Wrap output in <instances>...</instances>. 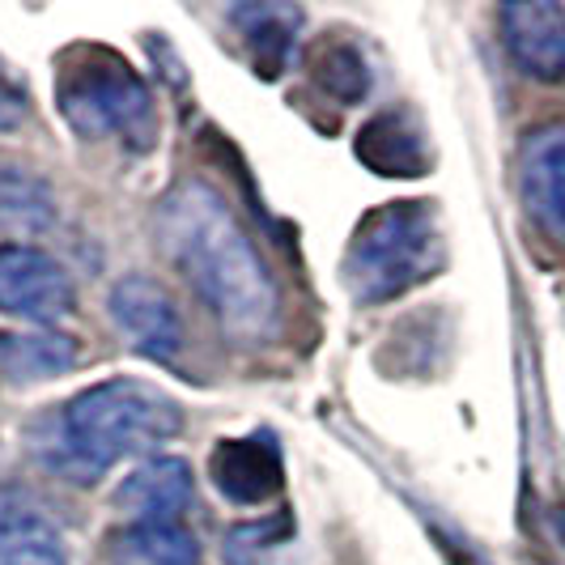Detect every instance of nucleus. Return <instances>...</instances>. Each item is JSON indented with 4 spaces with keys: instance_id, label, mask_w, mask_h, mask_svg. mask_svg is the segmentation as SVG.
Segmentation results:
<instances>
[{
    "instance_id": "obj_7",
    "label": "nucleus",
    "mask_w": 565,
    "mask_h": 565,
    "mask_svg": "<svg viewBox=\"0 0 565 565\" xmlns=\"http://www.w3.org/2000/svg\"><path fill=\"white\" fill-rule=\"evenodd\" d=\"M111 323L115 332L128 340L137 353L153 358V362H170L179 349H183V319H179V307L170 302V294L153 277H124L115 281L111 298Z\"/></svg>"
},
{
    "instance_id": "obj_12",
    "label": "nucleus",
    "mask_w": 565,
    "mask_h": 565,
    "mask_svg": "<svg viewBox=\"0 0 565 565\" xmlns=\"http://www.w3.org/2000/svg\"><path fill=\"white\" fill-rule=\"evenodd\" d=\"M358 158L379 174H422L429 162L422 132L404 119V111H383L370 119L358 137Z\"/></svg>"
},
{
    "instance_id": "obj_6",
    "label": "nucleus",
    "mask_w": 565,
    "mask_h": 565,
    "mask_svg": "<svg viewBox=\"0 0 565 565\" xmlns=\"http://www.w3.org/2000/svg\"><path fill=\"white\" fill-rule=\"evenodd\" d=\"M192 463L174 455H149L115 484V510L128 519V527H174L192 510Z\"/></svg>"
},
{
    "instance_id": "obj_11",
    "label": "nucleus",
    "mask_w": 565,
    "mask_h": 565,
    "mask_svg": "<svg viewBox=\"0 0 565 565\" xmlns=\"http://www.w3.org/2000/svg\"><path fill=\"white\" fill-rule=\"evenodd\" d=\"M56 222V192L26 167H0V234L34 238Z\"/></svg>"
},
{
    "instance_id": "obj_15",
    "label": "nucleus",
    "mask_w": 565,
    "mask_h": 565,
    "mask_svg": "<svg viewBox=\"0 0 565 565\" xmlns=\"http://www.w3.org/2000/svg\"><path fill=\"white\" fill-rule=\"evenodd\" d=\"M226 565H294V519L277 510L273 519L238 523L226 536Z\"/></svg>"
},
{
    "instance_id": "obj_5",
    "label": "nucleus",
    "mask_w": 565,
    "mask_h": 565,
    "mask_svg": "<svg viewBox=\"0 0 565 565\" xmlns=\"http://www.w3.org/2000/svg\"><path fill=\"white\" fill-rule=\"evenodd\" d=\"M77 289L68 268L56 255L34 243H4L0 247V311L26 323H56L73 311Z\"/></svg>"
},
{
    "instance_id": "obj_8",
    "label": "nucleus",
    "mask_w": 565,
    "mask_h": 565,
    "mask_svg": "<svg viewBox=\"0 0 565 565\" xmlns=\"http://www.w3.org/2000/svg\"><path fill=\"white\" fill-rule=\"evenodd\" d=\"M502 39L514 64L536 82H562L565 77V9L548 0H523L507 4L502 13Z\"/></svg>"
},
{
    "instance_id": "obj_9",
    "label": "nucleus",
    "mask_w": 565,
    "mask_h": 565,
    "mask_svg": "<svg viewBox=\"0 0 565 565\" xmlns=\"http://www.w3.org/2000/svg\"><path fill=\"white\" fill-rule=\"evenodd\" d=\"M209 481L234 507H264L281 493V451L268 434L226 438L209 455Z\"/></svg>"
},
{
    "instance_id": "obj_18",
    "label": "nucleus",
    "mask_w": 565,
    "mask_h": 565,
    "mask_svg": "<svg viewBox=\"0 0 565 565\" xmlns=\"http://www.w3.org/2000/svg\"><path fill=\"white\" fill-rule=\"evenodd\" d=\"M22 119H26V98H22V89L0 77V132L18 128Z\"/></svg>"
},
{
    "instance_id": "obj_14",
    "label": "nucleus",
    "mask_w": 565,
    "mask_h": 565,
    "mask_svg": "<svg viewBox=\"0 0 565 565\" xmlns=\"http://www.w3.org/2000/svg\"><path fill=\"white\" fill-rule=\"evenodd\" d=\"M230 18L247 34V47H252L259 73L273 77L281 68L289 43H294V30L302 22V13L298 9H285V4H252V9H234Z\"/></svg>"
},
{
    "instance_id": "obj_17",
    "label": "nucleus",
    "mask_w": 565,
    "mask_h": 565,
    "mask_svg": "<svg viewBox=\"0 0 565 565\" xmlns=\"http://www.w3.org/2000/svg\"><path fill=\"white\" fill-rule=\"evenodd\" d=\"M77 362L68 337H0V366L18 379H52Z\"/></svg>"
},
{
    "instance_id": "obj_10",
    "label": "nucleus",
    "mask_w": 565,
    "mask_h": 565,
    "mask_svg": "<svg viewBox=\"0 0 565 565\" xmlns=\"http://www.w3.org/2000/svg\"><path fill=\"white\" fill-rule=\"evenodd\" d=\"M523 196L544 226L565 238V124L536 128L519 158Z\"/></svg>"
},
{
    "instance_id": "obj_16",
    "label": "nucleus",
    "mask_w": 565,
    "mask_h": 565,
    "mask_svg": "<svg viewBox=\"0 0 565 565\" xmlns=\"http://www.w3.org/2000/svg\"><path fill=\"white\" fill-rule=\"evenodd\" d=\"M0 565H68V548L47 519L9 514L0 523Z\"/></svg>"
},
{
    "instance_id": "obj_2",
    "label": "nucleus",
    "mask_w": 565,
    "mask_h": 565,
    "mask_svg": "<svg viewBox=\"0 0 565 565\" xmlns=\"http://www.w3.org/2000/svg\"><path fill=\"white\" fill-rule=\"evenodd\" d=\"M179 429V399L141 379H107L39 417L30 429V447L64 481L89 484L124 459H149Z\"/></svg>"
},
{
    "instance_id": "obj_1",
    "label": "nucleus",
    "mask_w": 565,
    "mask_h": 565,
    "mask_svg": "<svg viewBox=\"0 0 565 565\" xmlns=\"http://www.w3.org/2000/svg\"><path fill=\"white\" fill-rule=\"evenodd\" d=\"M158 243L230 337L259 344L277 332V281L230 204L209 183H179L170 196H162Z\"/></svg>"
},
{
    "instance_id": "obj_13",
    "label": "nucleus",
    "mask_w": 565,
    "mask_h": 565,
    "mask_svg": "<svg viewBox=\"0 0 565 565\" xmlns=\"http://www.w3.org/2000/svg\"><path fill=\"white\" fill-rule=\"evenodd\" d=\"M107 565H200V544L183 523H174V527H124L111 536Z\"/></svg>"
},
{
    "instance_id": "obj_3",
    "label": "nucleus",
    "mask_w": 565,
    "mask_h": 565,
    "mask_svg": "<svg viewBox=\"0 0 565 565\" xmlns=\"http://www.w3.org/2000/svg\"><path fill=\"white\" fill-rule=\"evenodd\" d=\"M443 264L438 213L425 200H396L362 217L344 252V285L358 302H392L429 281Z\"/></svg>"
},
{
    "instance_id": "obj_4",
    "label": "nucleus",
    "mask_w": 565,
    "mask_h": 565,
    "mask_svg": "<svg viewBox=\"0 0 565 565\" xmlns=\"http://www.w3.org/2000/svg\"><path fill=\"white\" fill-rule=\"evenodd\" d=\"M60 115L85 141L124 137L132 145L153 141V98L145 82L103 47H82L60 64Z\"/></svg>"
}]
</instances>
